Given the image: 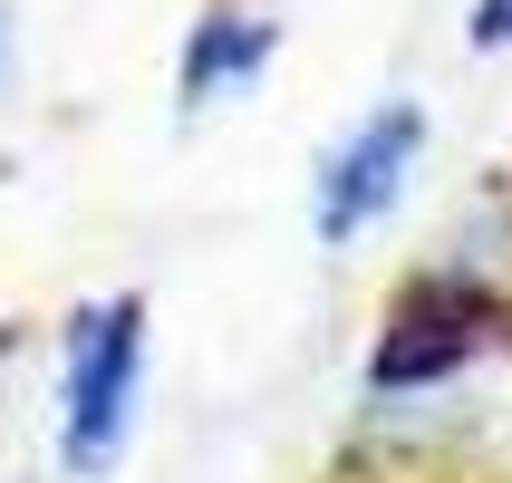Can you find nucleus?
I'll return each instance as SVG.
<instances>
[{"label": "nucleus", "instance_id": "obj_4", "mask_svg": "<svg viewBox=\"0 0 512 483\" xmlns=\"http://www.w3.org/2000/svg\"><path fill=\"white\" fill-rule=\"evenodd\" d=\"M474 319H484V310H474V300H455V290L435 300V329L406 310V319H397V339L377 348V387H426V377H445L464 348H474Z\"/></svg>", "mask_w": 512, "mask_h": 483}, {"label": "nucleus", "instance_id": "obj_1", "mask_svg": "<svg viewBox=\"0 0 512 483\" xmlns=\"http://www.w3.org/2000/svg\"><path fill=\"white\" fill-rule=\"evenodd\" d=\"M136 377H145V310L136 300H97V310L68 329V464L78 474H107L126 455V426H136Z\"/></svg>", "mask_w": 512, "mask_h": 483}, {"label": "nucleus", "instance_id": "obj_5", "mask_svg": "<svg viewBox=\"0 0 512 483\" xmlns=\"http://www.w3.org/2000/svg\"><path fill=\"white\" fill-rule=\"evenodd\" d=\"M512 39V0H474V49H503Z\"/></svg>", "mask_w": 512, "mask_h": 483}, {"label": "nucleus", "instance_id": "obj_3", "mask_svg": "<svg viewBox=\"0 0 512 483\" xmlns=\"http://www.w3.org/2000/svg\"><path fill=\"white\" fill-rule=\"evenodd\" d=\"M281 49V29L252 20V10H213V20L194 29V49H184V97H232L242 78H261V58Z\"/></svg>", "mask_w": 512, "mask_h": 483}, {"label": "nucleus", "instance_id": "obj_2", "mask_svg": "<svg viewBox=\"0 0 512 483\" xmlns=\"http://www.w3.org/2000/svg\"><path fill=\"white\" fill-rule=\"evenodd\" d=\"M416 145H426V116H416V107L358 116V136H339V155L319 165V242H358V232L406 194Z\"/></svg>", "mask_w": 512, "mask_h": 483}]
</instances>
